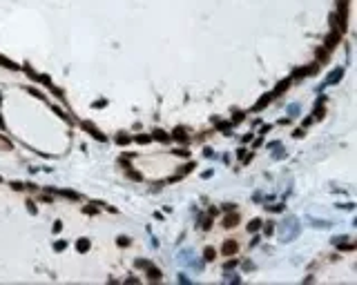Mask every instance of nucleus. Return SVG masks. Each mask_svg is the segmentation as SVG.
<instances>
[{
    "label": "nucleus",
    "mask_w": 357,
    "mask_h": 285,
    "mask_svg": "<svg viewBox=\"0 0 357 285\" xmlns=\"http://www.w3.org/2000/svg\"><path fill=\"white\" fill-rule=\"evenodd\" d=\"M87 247H89L87 238H81V240H78V250H81V252H87Z\"/></svg>",
    "instance_id": "7ed1b4c3"
},
{
    "label": "nucleus",
    "mask_w": 357,
    "mask_h": 285,
    "mask_svg": "<svg viewBox=\"0 0 357 285\" xmlns=\"http://www.w3.org/2000/svg\"><path fill=\"white\" fill-rule=\"evenodd\" d=\"M154 136H156V138H159V140H167V136H165V134H163V131H156V134H154Z\"/></svg>",
    "instance_id": "0eeeda50"
},
{
    "label": "nucleus",
    "mask_w": 357,
    "mask_h": 285,
    "mask_svg": "<svg viewBox=\"0 0 357 285\" xmlns=\"http://www.w3.org/2000/svg\"><path fill=\"white\" fill-rule=\"evenodd\" d=\"M0 180H2V178H0Z\"/></svg>",
    "instance_id": "9d476101"
},
{
    "label": "nucleus",
    "mask_w": 357,
    "mask_h": 285,
    "mask_svg": "<svg viewBox=\"0 0 357 285\" xmlns=\"http://www.w3.org/2000/svg\"><path fill=\"white\" fill-rule=\"evenodd\" d=\"M147 270H150V267H147ZM159 276H161V274H159L156 270H150V279H159Z\"/></svg>",
    "instance_id": "6e6552de"
},
{
    "label": "nucleus",
    "mask_w": 357,
    "mask_h": 285,
    "mask_svg": "<svg viewBox=\"0 0 357 285\" xmlns=\"http://www.w3.org/2000/svg\"><path fill=\"white\" fill-rule=\"evenodd\" d=\"M223 252H226V254H234L237 252V243H230V240H228L226 247H223Z\"/></svg>",
    "instance_id": "f03ea898"
},
{
    "label": "nucleus",
    "mask_w": 357,
    "mask_h": 285,
    "mask_svg": "<svg viewBox=\"0 0 357 285\" xmlns=\"http://www.w3.org/2000/svg\"><path fill=\"white\" fill-rule=\"evenodd\" d=\"M85 129H87V131H92V134H94V136H96V138H98V140H105V136H103L101 131L96 129V127L92 125V123H85Z\"/></svg>",
    "instance_id": "f257e3e1"
},
{
    "label": "nucleus",
    "mask_w": 357,
    "mask_h": 285,
    "mask_svg": "<svg viewBox=\"0 0 357 285\" xmlns=\"http://www.w3.org/2000/svg\"><path fill=\"white\" fill-rule=\"evenodd\" d=\"M234 223H237V216H228L226 218V225H234Z\"/></svg>",
    "instance_id": "423d86ee"
},
{
    "label": "nucleus",
    "mask_w": 357,
    "mask_h": 285,
    "mask_svg": "<svg viewBox=\"0 0 357 285\" xmlns=\"http://www.w3.org/2000/svg\"><path fill=\"white\" fill-rule=\"evenodd\" d=\"M257 227H259V220H252L250 225H248V230H257Z\"/></svg>",
    "instance_id": "1a4fd4ad"
},
{
    "label": "nucleus",
    "mask_w": 357,
    "mask_h": 285,
    "mask_svg": "<svg viewBox=\"0 0 357 285\" xmlns=\"http://www.w3.org/2000/svg\"><path fill=\"white\" fill-rule=\"evenodd\" d=\"M127 143H130L127 136H118V145H127Z\"/></svg>",
    "instance_id": "20e7f679"
},
{
    "label": "nucleus",
    "mask_w": 357,
    "mask_h": 285,
    "mask_svg": "<svg viewBox=\"0 0 357 285\" xmlns=\"http://www.w3.org/2000/svg\"><path fill=\"white\" fill-rule=\"evenodd\" d=\"M136 140H138V143H141V145H145V143H150V136H138V138H136Z\"/></svg>",
    "instance_id": "39448f33"
}]
</instances>
